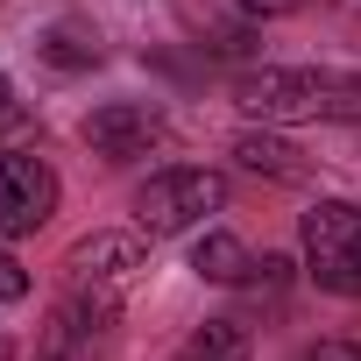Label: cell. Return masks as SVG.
I'll use <instances>...</instances> for the list:
<instances>
[{"label": "cell", "mask_w": 361, "mask_h": 361, "mask_svg": "<svg viewBox=\"0 0 361 361\" xmlns=\"http://www.w3.org/2000/svg\"><path fill=\"white\" fill-rule=\"evenodd\" d=\"M163 135H170V128H163V114H156L149 99H106V106L85 114V149L106 156V163H135V156H149Z\"/></svg>", "instance_id": "obj_6"}, {"label": "cell", "mask_w": 361, "mask_h": 361, "mask_svg": "<svg viewBox=\"0 0 361 361\" xmlns=\"http://www.w3.org/2000/svg\"><path fill=\"white\" fill-rule=\"evenodd\" d=\"M15 298H29V269L0 248V305H15Z\"/></svg>", "instance_id": "obj_11"}, {"label": "cell", "mask_w": 361, "mask_h": 361, "mask_svg": "<svg viewBox=\"0 0 361 361\" xmlns=\"http://www.w3.org/2000/svg\"><path fill=\"white\" fill-rule=\"evenodd\" d=\"M354 354H361V340H354Z\"/></svg>", "instance_id": "obj_16"}, {"label": "cell", "mask_w": 361, "mask_h": 361, "mask_svg": "<svg viewBox=\"0 0 361 361\" xmlns=\"http://www.w3.org/2000/svg\"><path fill=\"white\" fill-rule=\"evenodd\" d=\"M36 50H43V64H57V71H92V64H99V36H92L85 22H50Z\"/></svg>", "instance_id": "obj_9"}, {"label": "cell", "mask_w": 361, "mask_h": 361, "mask_svg": "<svg viewBox=\"0 0 361 361\" xmlns=\"http://www.w3.org/2000/svg\"><path fill=\"white\" fill-rule=\"evenodd\" d=\"M192 269H199L206 283H248V276H255V255H248L234 234H220V227H213V234H199Z\"/></svg>", "instance_id": "obj_8"}, {"label": "cell", "mask_w": 361, "mask_h": 361, "mask_svg": "<svg viewBox=\"0 0 361 361\" xmlns=\"http://www.w3.org/2000/svg\"><path fill=\"white\" fill-rule=\"evenodd\" d=\"M50 213H57V170L43 156H29V149H8L0 156V234L22 241Z\"/></svg>", "instance_id": "obj_5"}, {"label": "cell", "mask_w": 361, "mask_h": 361, "mask_svg": "<svg viewBox=\"0 0 361 361\" xmlns=\"http://www.w3.org/2000/svg\"><path fill=\"white\" fill-rule=\"evenodd\" d=\"M241 8H248V15H290L298 0H241Z\"/></svg>", "instance_id": "obj_14"}, {"label": "cell", "mask_w": 361, "mask_h": 361, "mask_svg": "<svg viewBox=\"0 0 361 361\" xmlns=\"http://www.w3.org/2000/svg\"><path fill=\"white\" fill-rule=\"evenodd\" d=\"M234 156H241V170H255V177H283V185H298V177H305V156H298L283 135L241 128V135H234Z\"/></svg>", "instance_id": "obj_7"}, {"label": "cell", "mask_w": 361, "mask_h": 361, "mask_svg": "<svg viewBox=\"0 0 361 361\" xmlns=\"http://www.w3.org/2000/svg\"><path fill=\"white\" fill-rule=\"evenodd\" d=\"M185 361H255V340H248L241 319H206L185 340Z\"/></svg>", "instance_id": "obj_10"}, {"label": "cell", "mask_w": 361, "mask_h": 361, "mask_svg": "<svg viewBox=\"0 0 361 361\" xmlns=\"http://www.w3.org/2000/svg\"><path fill=\"white\" fill-rule=\"evenodd\" d=\"M305 361H361V354H354V340H319Z\"/></svg>", "instance_id": "obj_12"}, {"label": "cell", "mask_w": 361, "mask_h": 361, "mask_svg": "<svg viewBox=\"0 0 361 361\" xmlns=\"http://www.w3.org/2000/svg\"><path fill=\"white\" fill-rule=\"evenodd\" d=\"M0 361H15V340H8V333H0Z\"/></svg>", "instance_id": "obj_15"}, {"label": "cell", "mask_w": 361, "mask_h": 361, "mask_svg": "<svg viewBox=\"0 0 361 361\" xmlns=\"http://www.w3.org/2000/svg\"><path fill=\"white\" fill-rule=\"evenodd\" d=\"M305 241V276L333 298H361V206L354 199H319L298 227Z\"/></svg>", "instance_id": "obj_2"}, {"label": "cell", "mask_w": 361, "mask_h": 361, "mask_svg": "<svg viewBox=\"0 0 361 361\" xmlns=\"http://www.w3.org/2000/svg\"><path fill=\"white\" fill-rule=\"evenodd\" d=\"M234 106L248 121H361V78L354 71H312V64H262L234 78Z\"/></svg>", "instance_id": "obj_1"}, {"label": "cell", "mask_w": 361, "mask_h": 361, "mask_svg": "<svg viewBox=\"0 0 361 361\" xmlns=\"http://www.w3.org/2000/svg\"><path fill=\"white\" fill-rule=\"evenodd\" d=\"M15 121H22V106H15V85H8V78H0V135H8Z\"/></svg>", "instance_id": "obj_13"}, {"label": "cell", "mask_w": 361, "mask_h": 361, "mask_svg": "<svg viewBox=\"0 0 361 361\" xmlns=\"http://www.w3.org/2000/svg\"><path fill=\"white\" fill-rule=\"evenodd\" d=\"M64 269H71V290L121 298V290L142 283V269H149V241H142L135 227H99V234H85V241L64 255Z\"/></svg>", "instance_id": "obj_4"}, {"label": "cell", "mask_w": 361, "mask_h": 361, "mask_svg": "<svg viewBox=\"0 0 361 361\" xmlns=\"http://www.w3.org/2000/svg\"><path fill=\"white\" fill-rule=\"evenodd\" d=\"M227 206V177L220 170H192V163H177V170H156L149 185L135 192V220L142 234H192L206 213Z\"/></svg>", "instance_id": "obj_3"}]
</instances>
